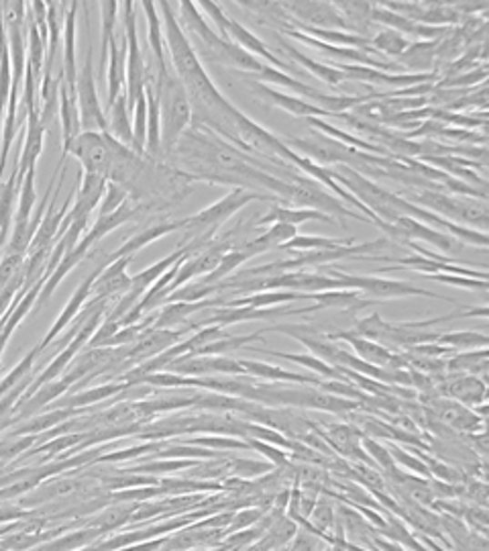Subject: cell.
Listing matches in <instances>:
<instances>
[{
    "label": "cell",
    "mask_w": 489,
    "mask_h": 551,
    "mask_svg": "<svg viewBox=\"0 0 489 551\" xmlns=\"http://www.w3.org/2000/svg\"><path fill=\"white\" fill-rule=\"evenodd\" d=\"M362 445H363L365 453H369V460L373 462V466L380 468L382 473L392 472L393 468H398L396 463H393V460H392L388 447L382 445L380 442H375V439H372V437H362Z\"/></svg>",
    "instance_id": "60d3db41"
},
{
    "label": "cell",
    "mask_w": 489,
    "mask_h": 551,
    "mask_svg": "<svg viewBox=\"0 0 489 551\" xmlns=\"http://www.w3.org/2000/svg\"><path fill=\"white\" fill-rule=\"evenodd\" d=\"M436 343L451 351H471V349H487L489 338L485 333L477 331H447L439 333Z\"/></svg>",
    "instance_id": "1f68e13d"
},
{
    "label": "cell",
    "mask_w": 489,
    "mask_h": 551,
    "mask_svg": "<svg viewBox=\"0 0 489 551\" xmlns=\"http://www.w3.org/2000/svg\"><path fill=\"white\" fill-rule=\"evenodd\" d=\"M463 523L467 525V527L471 531L475 533H482V535L487 537V531H489V513L485 506H477V504H465V511H463L461 515Z\"/></svg>",
    "instance_id": "f6af8a7d"
},
{
    "label": "cell",
    "mask_w": 489,
    "mask_h": 551,
    "mask_svg": "<svg viewBox=\"0 0 489 551\" xmlns=\"http://www.w3.org/2000/svg\"><path fill=\"white\" fill-rule=\"evenodd\" d=\"M105 115H107V123H108L107 133H108L110 137H115V140H117L118 143H123L125 148L133 150L135 153H139V151H137V143H135V140H133L131 115H128V109H127L125 92L113 102V107H108V109L105 110Z\"/></svg>",
    "instance_id": "f1b7e54d"
},
{
    "label": "cell",
    "mask_w": 489,
    "mask_h": 551,
    "mask_svg": "<svg viewBox=\"0 0 489 551\" xmlns=\"http://www.w3.org/2000/svg\"><path fill=\"white\" fill-rule=\"evenodd\" d=\"M410 43L412 41L398 31L382 29L380 33H375V37H372V49L375 51V54L377 51H382L383 56L398 59L410 47Z\"/></svg>",
    "instance_id": "836d02e7"
},
{
    "label": "cell",
    "mask_w": 489,
    "mask_h": 551,
    "mask_svg": "<svg viewBox=\"0 0 489 551\" xmlns=\"http://www.w3.org/2000/svg\"><path fill=\"white\" fill-rule=\"evenodd\" d=\"M16 170H19V163L15 160L11 176H8L6 182L0 184V252H5L8 231H11V225L15 221L16 196H19V188H21V180L19 174H16Z\"/></svg>",
    "instance_id": "484cf974"
},
{
    "label": "cell",
    "mask_w": 489,
    "mask_h": 551,
    "mask_svg": "<svg viewBox=\"0 0 489 551\" xmlns=\"http://www.w3.org/2000/svg\"><path fill=\"white\" fill-rule=\"evenodd\" d=\"M145 13V19H148V43H149V51H151V59L153 66L161 68L168 64L166 59V46H163V31H161V16L158 13L156 3H141L139 5Z\"/></svg>",
    "instance_id": "f546056e"
},
{
    "label": "cell",
    "mask_w": 489,
    "mask_h": 551,
    "mask_svg": "<svg viewBox=\"0 0 489 551\" xmlns=\"http://www.w3.org/2000/svg\"><path fill=\"white\" fill-rule=\"evenodd\" d=\"M156 90L159 99V115H161V145L163 160L171 150L176 148L179 137L192 123V105L188 92L171 70L169 62L161 68H156Z\"/></svg>",
    "instance_id": "7a4b0ae2"
},
{
    "label": "cell",
    "mask_w": 489,
    "mask_h": 551,
    "mask_svg": "<svg viewBox=\"0 0 489 551\" xmlns=\"http://www.w3.org/2000/svg\"><path fill=\"white\" fill-rule=\"evenodd\" d=\"M247 443H249V447H251V450L263 453L265 458L271 462V466H288V463H290L288 452L280 450V447H276V445L257 442V439H247Z\"/></svg>",
    "instance_id": "7dc6e473"
},
{
    "label": "cell",
    "mask_w": 489,
    "mask_h": 551,
    "mask_svg": "<svg viewBox=\"0 0 489 551\" xmlns=\"http://www.w3.org/2000/svg\"><path fill=\"white\" fill-rule=\"evenodd\" d=\"M105 191H107V180L105 178L94 176V174H82V170H80L78 180H76L74 201L70 204V211H67V214H66V219L62 223V229H59L57 237L62 235L74 221L90 219V214L100 204L102 196H105Z\"/></svg>",
    "instance_id": "30bf717a"
},
{
    "label": "cell",
    "mask_w": 489,
    "mask_h": 551,
    "mask_svg": "<svg viewBox=\"0 0 489 551\" xmlns=\"http://www.w3.org/2000/svg\"><path fill=\"white\" fill-rule=\"evenodd\" d=\"M433 378H436L434 390L443 399L461 402L469 409L487 402V382L482 378L469 374H441Z\"/></svg>",
    "instance_id": "9c48e42d"
},
{
    "label": "cell",
    "mask_w": 489,
    "mask_h": 551,
    "mask_svg": "<svg viewBox=\"0 0 489 551\" xmlns=\"http://www.w3.org/2000/svg\"><path fill=\"white\" fill-rule=\"evenodd\" d=\"M308 221H322V223H332V225H337V221L329 214H322L319 211L312 209H302V206H290V204H273L271 209L268 211V214H263V217L257 221L255 227L261 225H290V227H300L304 225Z\"/></svg>",
    "instance_id": "7402d4cb"
},
{
    "label": "cell",
    "mask_w": 489,
    "mask_h": 551,
    "mask_svg": "<svg viewBox=\"0 0 489 551\" xmlns=\"http://www.w3.org/2000/svg\"><path fill=\"white\" fill-rule=\"evenodd\" d=\"M263 516V511L260 509H243L239 513H233V516H230V523H229V531H243V529H249L251 525H255L257 521H260Z\"/></svg>",
    "instance_id": "681fc988"
},
{
    "label": "cell",
    "mask_w": 489,
    "mask_h": 551,
    "mask_svg": "<svg viewBox=\"0 0 489 551\" xmlns=\"http://www.w3.org/2000/svg\"><path fill=\"white\" fill-rule=\"evenodd\" d=\"M290 551H331L329 544L314 533L306 529H296L294 537H291Z\"/></svg>",
    "instance_id": "ee69618b"
},
{
    "label": "cell",
    "mask_w": 489,
    "mask_h": 551,
    "mask_svg": "<svg viewBox=\"0 0 489 551\" xmlns=\"http://www.w3.org/2000/svg\"><path fill=\"white\" fill-rule=\"evenodd\" d=\"M239 366H241V376L257 378V380H265V382L306 384V386H314V389H321V384H322V378H316L312 374L290 372V369H284V368L273 366V364H265V361L239 359Z\"/></svg>",
    "instance_id": "e0dca14e"
},
{
    "label": "cell",
    "mask_w": 489,
    "mask_h": 551,
    "mask_svg": "<svg viewBox=\"0 0 489 551\" xmlns=\"http://www.w3.org/2000/svg\"><path fill=\"white\" fill-rule=\"evenodd\" d=\"M123 8V37L127 41V62H125V99L128 115L133 113L137 99L145 88V57L139 46V36H137V13L135 3H121Z\"/></svg>",
    "instance_id": "5b68a950"
},
{
    "label": "cell",
    "mask_w": 489,
    "mask_h": 551,
    "mask_svg": "<svg viewBox=\"0 0 489 551\" xmlns=\"http://www.w3.org/2000/svg\"><path fill=\"white\" fill-rule=\"evenodd\" d=\"M80 3H70L66 11L64 23V84L67 86L70 94H76V78H78V62H76V16H78Z\"/></svg>",
    "instance_id": "603a6c76"
},
{
    "label": "cell",
    "mask_w": 489,
    "mask_h": 551,
    "mask_svg": "<svg viewBox=\"0 0 489 551\" xmlns=\"http://www.w3.org/2000/svg\"><path fill=\"white\" fill-rule=\"evenodd\" d=\"M176 443H186V445H196V447H204V450H212V452H245L251 450L249 443L241 442L237 437H229V435H202V437H192L186 439V442H176Z\"/></svg>",
    "instance_id": "d6a6232c"
},
{
    "label": "cell",
    "mask_w": 489,
    "mask_h": 551,
    "mask_svg": "<svg viewBox=\"0 0 489 551\" xmlns=\"http://www.w3.org/2000/svg\"><path fill=\"white\" fill-rule=\"evenodd\" d=\"M133 257H121V260H115L110 264L102 265L100 274L97 276V280L92 284V298H107V300H117L118 296H123L128 290V284H131V276L127 274V268L131 265Z\"/></svg>",
    "instance_id": "5bb4252c"
},
{
    "label": "cell",
    "mask_w": 489,
    "mask_h": 551,
    "mask_svg": "<svg viewBox=\"0 0 489 551\" xmlns=\"http://www.w3.org/2000/svg\"><path fill=\"white\" fill-rule=\"evenodd\" d=\"M196 6L199 8H204L206 13H209L210 19L214 21V25H217V29L220 31L219 36L225 39V41H230L229 37V16L220 11V6L217 3H209V0H202V3H196Z\"/></svg>",
    "instance_id": "c3c4849f"
},
{
    "label": "cell",
    "mask_w": 489,
    "mask_h": 551,
    "mask_svg": "<svg viewBox=\"0 0 489 551\" xmlns=\"http://www.w3.org/2000/svg\"><path fill=\"white\" fill-rule=\"evenodd\" d=\"M102 265L105 264H98L97 268H94L88 276H86V278L80 282V286L74 290V295H72V298L67 300V305H66V308L62 311V315L57 317V321L54 323V327H51L49 329V333L46 335V339L41 341V346H39V349H43V348H47L51 341H54L59 333H62L67 325H70L76 317L80 315V311L84 308V305L88 303V298H90V295H92V284H94V280H97V276L100 274V270H102Z\"/></svg>",
    "instance_id": "ffe728a7"
},
{
    "label": "cell",
    "mask_w": 489,
    "mask_h": 551,
    "mask_svg": "<svg viewBox=\"0 0 489 551\" xmlns=\"http://www.w3.org/2000/svg\"><path fill=\"white\" fill-rule=\"evenodd\" d=\"M67 389H70V384H67L64 378H62V380H57V382H47L36 396H31V399L25 402L23 415H31V412H36L37 409H41L43 404L56 400L57 396Z\"/></svg>",
    "instance_id": "ab89813d"
},
{
    "label": "cell",
    "mask_w": 489,
    "mask_h": 551,
    "mask_svg": "<svg viewBox=\"0 0 489 551\" xmlns=\"http://www.w3.org/2000/svg\"><path fill=\"white\" fill-rule=\"evenodd\" d=\"M67 156H74L80 161L84 174H94L107 180L110 168V150L105 133H80L78 137H74L66 148H62L59 160H66Z\"/></svg>",
    "instance_id": "ba28073f"
},
{
    "label": "cell",
    "mask_w": 489,
    "mask_h": 551,
    "mask_svg": "<svg viewBox=\"0 0 489 551\" xmlns=\"http://www.w3.org/2000/svg\"><path fill=\"white\" fill-rule=\"evenodd\" d=\"M332 341H347L351 348L355 349V356L359 359L367 361V364L377 366V368H388V369H400L406 368V361L402 358V354H393L388 348H383L382 343H375L372 339H365L362 335H357L355 331H337L331 335Z\"/></svg>",
    "instance_id": "8fae6325"
},
{
    "label": "cell",
    "mask_w": 489,
    "mask_h": 551,
    "mask_svg": "<svg viewBox=\"0 0 489 551\" xmlns=\"http://www.w3.org/2000/svg\"><path fill=\"white\" fill-rule=\"evenodd\" d=\"M128 201V192L125 191L123 186L107 182V191L105 196H102V201L98 204V217H107V214L115 213L118 206Z\"/></svg>",
    "instance_id": "b9f144b4"
},
{
    "label": "cell",
    "mask_w": 489,
    "mask_h": 551,
    "mask_svg": "<svg viewBox=\"0 0 489 551\" xmlns=\"http://www.w3.org/2000/svg\"><path fill=\"white\" fill-rule=\"evenodd\" d=\"M247 351H253V354H261V356H271V358H280V359H286V361H291V364H298L302 366L306 369H311V372L319 374L322 380H339V382H349L345 376L341 374V369L332 368L326 364V361L314 358L311 354H288V351H278V349H261V348H253V346H247L245 348Z\"/></svg>",
    "instance_id": "d4e9b609"
},
{
    "label": "cell",
    "mask_w": 489,
    "mask_h": 551,
    "mask_svg": "<svg viewBox=\"0 0 489 551\" xmlns=\"http://www.w3.org/2000/svg\"><path fill=\"white\" fill-rule=\"evenodd\" d=\"M199 460H163V462H149L145 466L131 468L133 472H145V473H168L176 470H190L194 468Z\"/></svg>",
    "instance_id": "bcb514c9"
},
{
    "label": "cell",
    "mask_w": 489,
    "mask_h": 551,
    "mask_svg": "<svg viewBox=\"0 0 489 551\" xmlns=\"http://www.w3.org/2000/svg\"><path fill=\"white\" fill-rule=\"evenodd\" d=\"M261 201H268L273 204H286L273 194H260V192L245 191V188H233V191L222 196L220 201L212 203L210 206H206L204 211L184 219L186 235L179 247H186L188 252H190V255L202 252L206 244L219 235V229L225 225L233 214H237L251 203H261Z\"/></svg>",
    "instance_id": "6da1fadb"
},
{
    "label": "cell",
    "mask_w": 489,
    "mask_h": 551,
    "mask_svg": "<svg viewBox=\"0 0 489 551\" xmlns=\"http://www.w3.org/2000/svg\"><path fill=\"white\" fill-rule=\"evenodd\" d=\"M271 463L265 462H257V460H245V458H229V472L230 476L237 478H260V476H268L271 473Z\"/></svg>",
    "instance_id": "74e56055"
},
{
    "label": "cell",
    "mask_w": 489,
    "mask_h": 551,
    "mask_svg": "<svg viewBox=\"0 0 489 551\" xmlns=\"http://www.w3.org/2000/svg\"><path fill=\"white\" fill-rule=\"evenodd\" d=\"M444 372L447 374H469L477 376L487 382L489 372V349H471V351H454L453 356L444 359Z\"/></svg>",
    "instance_id": "4316f807"
},
{
    "label": "cell",
    "mask_w": 489,
    "mask_h": 551,
    "mask_svg": "<svg viewBox=\"0 0 489 551\" xmlns=\"http://www.w3.org/2000/svg\"><path fill=\"white\" fill-rule=\"evenodd\" d=\"M229 37H230V41L237 43V46L241 47L243 51H247L249 56L257 57L265 66H271V68H276V70L286 72V74L294 72V68L288 66L286 62H281V59L276 54H273V51L268 46H265V43L260 37L253 36V33L249 31L245 25H241L235 19H229Z\"/></svg>",
    "instance_id": "ac0fdd59"
},
{
    "label": "cell",
    "mask_w": 489,
    "mask_h": 551,
    "mask_svg": "<svg viewBox=\"0 0 489 551\" xmlns=\"http://www.w3.org/2000/svg\"><path fill=\"white\" fill-rule=\"evenodd\" d=\"M179 229H184V219L151 223V225L141 229L139 234H135V235L128 237L121 247L115 249L113 254H107L105 255V264H110V262H115V260H121V257H135L145 245H149V244H153V241H158V239L166 237L169 234H176V231H179Z\"/></svg>",
    "instance_id": "9a60e30c"
},
{
    "label": "cell",
    "mask_w": 489,
    "mask_h": 551,
    "mask_svg": "<svg viewBox=\"0 0 489 551\" xmlns=\"http://www.w3.org/2000/svg\"><path fill=\"white\" fill-rule=\"evenodd\" d=\"M253 90L255 94H260V97L270 102L271 107H278L281 110H286V113L294 115V117H300V119H326L329 117V113H324V110H321L319 107L311 105V102H306L304 99L300 97H294V94H286L281 92L278 88H273V86H268V84H261V82H253Z\"/></svg>",
    "instance_id": "d6986e66"
},
{
    "label": "cell",
    "mask_w": 489,
    "mask_h": 551,
    "mask_svg": "<svg viewBox=\"0 0 489 551\" xmlns=\"http://www.w3.org/2000/svg\"><path fill=\"white\" fill-rule=\"evenodd\" d=\"M426 280H434L441 284H449V286L465 288V290H487V280L477 278H465V276H453V274H423Z\"/></svg>",
    "instance_id": "7bdbcfd3"
},
{
    "label": "cell",
    "mask_w": 489,
    "mask_h": 551,
    "mask_svg": "<svg viewBox=\"0 0 489 551\" xmlns=\"http://www.w3.org/2000/svg\"><path fill=\"white\" fill-rule=\"evenodd\" d=\"M280 6L286 8L298 25L316 29L326 27L334 31H345V21L341 19V15L332 6V3H280Z\"/></svg>",
    "instance_id": "4fadbf2b"
},
{
    "label": "cell",
    "mask_w": 489,
    "mask_h": 551,
    "mask_svg": "<svg viewBox=\"0 0 489 551\" xmlns=\"http://www.w3.org/2000/svg\"><path fill=\"white\" fill-rule=\"evenodd\" d=\"M308 521H311V525L316 531L322 533V535L326 537V541H329V546H331L332 539L326 535V533H332L334 523H337V509H334L332 501H329V498H319V501H316V506L311 513V516H308Z\"/></svg>",
    "instance_id": "e575fe53"
},
{
    "label": "cell",
    "mask_w": 489,
    "mask_h": 551,
    "mask_svg": "<svg viewBox=\"0 0 489 551\" xmlns=\"http://www.w3.org/2000/svg\"><path fill=\"white\" fill-rule=\"evenodd\" d=\"M100 25H102V36H100V47L102 54L100 59L102 64H107V54H108V43L113 41L115 36V27L118 21V3H100Z\"/></svg>",
    "instance_id": "8d00e7d4"
},
{
    "label": "cell",
    "mask_w": 489,
    "mask_h": 551,
    "mask_svg": "<svg viewBox=\"0 0 489 551\" xmlns=\"http://www.w3.org/2000/svg\"><path fill=\"white\" fill-rule=\"evenodd\" d=\"M278 41H280L281 51H284V54L290 59H294L298 66H302L306 72H311L314 78L326 82L329 86H332V88H339V86L345 84V74H342L341 70H337V68H332V66L324 64V62H316V59L302 54V51L291 46V43L284 37H278Z\"/></svg>",
    "instance_id": "cb8c5ba5"
},
{
    "label": "cell",
    "mask_w": 489,
    "mask_h": 551,
    "mask_svg": "<svg viewBox=\"0 0 489 551\" xmlns=\"http://www.w3.org/2000/svg\"><path fill=\"white\" fill-rule=\"evenodd\" d=\"M423 407L426 412L441 421L443 425L453 429L459 435H471L485 431V417H479L475 409H469L465 404L443 399L439 394L423 396Z\"/></svg>",
    "instance_id": "52a82bcc"
},
{
    "label": "cell",
    "mask_w": 489,
    "mask_h": 551,
    "mask_svg": "<svg viewBox=\"0 0 489 551\" xmlns=\"http://www.w3.org/2000/svg\"><path fill=\"white\" fill-rule=\"evenodd\" d=\"M436 46L439 41H416L410 43V47L398 57V66L406 74H428L434 72L436 64Z\"/></svg>",
    "instance_id": "83f0119b"
},
{
    "label": "cell",
    "mask_w": 489,
    "mask_h": 551,
    "mask_svg": "<svg viewBox=\"0 0 489 551\" xmlns=\"http://www.w3.org/2000/svg\"><path fill=\"white\" fill-rule=\"evenodd\" d=\"M145 213H148L145 206L127 201V203H123L121 206H118L115 213L107 214V217H97V221H94V225L90 227L88 234H86L78 241V244L90 252V249L94 247V244H98V241L105 239L108 234H113L115 229L125 225V223H131L135 219H139L141 214H145Z\"/></svg>",
    "instance_id": "2e32d148"
},
{
    "label": "cell",
    "mask_w": 489,
    "mask_h": 551,
    "mask_svg": "<svg viewBox=\"0 0 489 551\" xmlns=\"http://www.w3.org/2000/svg\"><path fill=\"white\" fill-rule=\"evenodd\" d=\"M324 274H329V276H332V278L341 280L342 290H357L362 296H367V300L426 296V298L443 300V303L454 305V300L449 296L436 295V292L414 286V284L404 282V280H388V278H380V276H353L347 272H339L337 268H331V265H326Z\"/></svg>",
    "instance_id": "277c9868"
},
{
    "label": "cell",
    "mask_w": 489,
    "mask_h": 551,
    "mask_svg": "<svg viewBox=\"0 0 489 551\" xmlns=\"http://www.w3.org/2000/svg\"><path fill=\"white\" fill-rule=\"evenodd\" d=\"M385 447H388L392 460H393V463H396L398 468H404L410 473H414V476H420V478H431V472H428L426 463L423 460H420V458H416V455L404 452L396 443H390V445H385Z\"/></svg>",
    "instance_id": "f35d334b"
},
{
    "label": "cell",
    "mask_w": 489,
    "mask_h": 551,
    "mask_svg": "<svg viewBox=\"0 0 489 551\" xmlns=\"http://www.w3.org/2000/svg\"><path fill=\"white\" fill-rule=\"evenodd\" d=\"M47 129L39 123V115L27 113V123H25V135H23V151L19 156V180L23 182V176L29 170H37V161L43 151V140H46Z\"/></svg>",
    "instance_id": "44dd1931"
},
{
    "label": "cell",
    "mask_w": 489,
    "mask_h": 551,
    "mask_svg": "<svg viewBox=\"0 0 489 551\" xmlns=\"http://www.w3.org/2000/svg\"><path fill=\"white\" fill-rule=\"evenodd\" d=\"M406 201L412 204L423 206V209L431 211L439 217L463 223V227L471 225V229L477 227V231L487 229V203L477 201V198H465V196H453L447 191H406Z\"/></svg>",
    "instance_id": "3957f363"
},
{
    "label": "cell",
    "mask_w": 489,
    "mask_h": 551,
    "mask_svg": "<svg viewBox=\"0 0 489 551\" xmlns=\"http://www.w3.org/2000/svg\"><path fill=\"white\" fill-rule=\"evenodd\" d=\"M392 229H393L392 241H398V244H406V241L420 239V241H424V244H431L433 247L441 249V252H459V249L463 247L457 239H453L451 235L443 234V231H436L412 217L396 219L392 223Z\"/></svg>",
    "instance_id": "7c38bea8"
},
{
    "label": "cell",
    "mask_w": 489,
    "mask_h": 551,
    "mask_svg": "<svg viewBox=\"0 0 489 551\" xmlns=\"http://www.w3.org/2000/svg\"><path fill=\"white\" fill-rule=\"evenodd\" d=\"M127 389H128V384H125V382H123V384L115 382V384L98 386V389H92V390H88V392H82V394H76V396H72V399L64 400L62 404H59V407H64V409L86 407V404H94V402L107 400L108 396L118 394V392H123V390H127Z\"/></svg>",
    "instance_id": "d590c367"
},
{
    "label": "cell",
    "mask_w": 489,
    "mask_h": 551,
    "mask_svg": "<svg viewBox=\"0 0 489 551\" xmlns=\"http://www.w3.org/2000/svg\"><path fill=\"white\" fill-rule=\"evenodd\" d=\"M76 100H78L80 127L82 133H107L108 123L105 109L100 107L97 78H94V54L92 47L86 54L82 70H78L76 78Z\"/></svg>",
    "instance_id": "8992f818"
},
{
    "label": "cell",
    "mask_w": 489,
    "mask_h": 551,
    "mask_svg": "<svg viewBox=\"0 0 489 551\" xmlns=\"http://www.w3.org/2000/svg\"><path fill=\"white\" fill-rule=\"evenodd\" d=\"M355 244V239H339V237H321V235H296L290 239L288 244L281 245L280 249L284 252H296V254H306V252H329V249H339Z\"/></svg>",
    "instance_id": "4dcf8cb0"
}]
</instances>
